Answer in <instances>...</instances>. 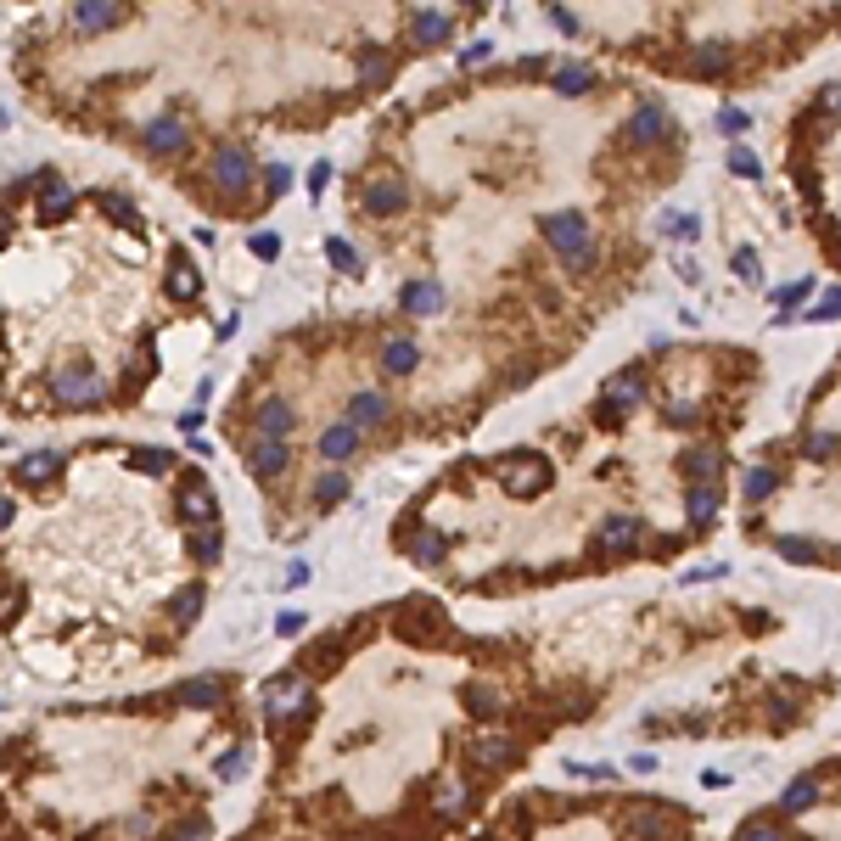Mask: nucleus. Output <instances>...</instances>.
<instances>
[{"instance_id":"nucleus-23","label":"nucleus","mask_w":841,"mask_h":841,"mask_svg":"<svg viewBox=\"0 0 841 841\" xmlns=\"http://www.w3.org/2000/svg\"><path fill=\"white\" fill-rule=\"evenodd\" d=\"M679 466L690 471V483H718V471H724V455H718L713 443H696V449H685V460Z\"/></svg>"},{"instance_id":"nucleus-30","label":"nucleus","mask_w":841,"mask_h":841,"mask_svg":"<svg viewBox=\"0 0 841 841\" xmlns=\"http://www.w3.org/2000/svg\"><path fill=\"white\" fill-rule=\"evenodd\" d=\"M57 471H62V455H57V449H34V455L17 460V477H29V483H51Z\"/></svg>"},{"instance_id":"nucleus-21","label":"nucleus","mask_w":841,"mask_h":841,"mask_svg":"<svg viewBox=\"0 0 841 841\" xmlns=\"http://www.w3.org/2000/svg\"><path fill=\"white\" fill-rule=\"evenodd\" d=\"M404 314H415V320H427V314H438L443 309V286L438 281H410L404 286Z\"/></svg>"},{"instance_id":"nucleus-25","label":"nucleus","mask_w":841,"mask_h":841,"mask_svg":"<svg viewBox=\"0 0 841 841\" xmlns=\"http://www.w3.org/2000/svg\"><path fill=\"white\" fill-rule=\"evenodd\" d=\"M550 85H556L561 96H589V90H595V68H589V62H561V68L550 73Z\"/></svg>"},{"instance_id":"nucleus-20","label":"nucleus","mask_w":841,"mask_h":841,"mask_svg":"<svg viewBox=\"0 0 841 841\" xmlns=\"http://www.w3.org/2000/svg\"><path fill=\"white\" fill-rule=\"evenodd\" d=\"M399 634H404V640H415V645L438 640V634H443V612H438V606H410V617H399Z\"/></svg>"},{"instance_id":"nucleus-18","label":"nucleus","mask_w":841,"mask_h":841,"mask_svg":"<svg viewBox=\"0 0 841 841\" xmlns=\"http://www.w3.org/2000/svg\"><path fill=\"white\" fill-rule=\"evenodd\" d=\"M410 45H421V51L449 45V12H415L410 17Z\"/></svg>"},{"instance_id":"nucleus-61","label":"nucleus","mask_w":841,"mask_h":841,"mask_svg":"<svg viewBox=\"0 0 841 841\" xmlns=\"http://www.w3.org/2000/svg\"><path fill=\"white\" fill-rule=\"evenodd\" d=\"M819 101H825V113H841V85H825V96H819Z\"/></svg>"},{"instance_id":"nucleus-51","label":"nucleus","mask_w":841,"mask_h":841,"mask_svg":"<svg viewBox=\"0 0 841 841\" xmlns=\"http://www.w3.org/2000/svg\"><path fill=\"white\" fill-rule=\"evenodd\" d=\"M808 320H841V286H830V292H825V303H813V309H808Z\"/></svg>"},{"instance_id":"nucleus-11","label":"nucleus","mask_w":841,"mask_h":841,"mask_svg":"<svg viewBox=\"0 0 841 841\" xmlns=\"http://www.w3.org/2000/svg\"><path fill=\"white\" fill-rule=\"evenodd\" d=\"M819 797H825V774H797V780L780 791V813L785 819H802L808 808H819Z\"/></svg>"},{"instance_id":"nucleus-41","label":"nucleus","mask_w":841,"mask_h":841,"mask_svg":"<svg viewBox=\"0 0 841 841\" xmlns=\"http://www.w3.org/2000/svg\"><path fill=\"white\" fill-rule=\"evenodd\" d=\"M129 466L152 471V477H157V471H174V455H169V449H129Z\"/></svg>"},{"instance_id":"nucleus-1","label":"nucleus","mask_w":841,"mask_h":841,"mask_svg":"<svg viewBox=\"0 0 841 841\" xmlns=\"http://www.w3.org/2000/svg\"><path fill=\"white\" fill-rule=\"evenodd\" d=\"M253 174H258V163H253L247 146H219V152L208 157V180H214L225 197H247V191H253Z\"/></svg>"},{"instance_id":"nucleus-52","label":"nucleus","mask_w":841,"mask_h":841,"mask_svg":"<svg viewBox=\"0 0 841 841\" xmlns=\"http://www.w3.org/2000/svg\"><path fill=\"white\" fill-rule=\"evenodd\" d=\"M101 208H107V214H118L129 230H141V219H135V208H129V197H113V191H107V197H101Z\"/></svg>"},{"instance_id":"nucleus-55","label":"nucleus","mask_w":841,"mask_h":841,"mask_svg":"<svg viewBox=\"0 0 841 841\" xmlns=\"http://www.w3.org/2000/svg\"><path fill=\"white\" fill-rule=\"evenodd\" d=\"M550 23H556L561 34H578V17H572V6H561V0L550 6Z\"/></svg>"},{"instance_id":"nucleus-46","label":"nucleus","mask_w":841,"mask_h":841,"mask_svg":"<svg viewBox=\"0 0 841 841\" xmlns=\"http://www.w3.org/2000/svg\"><path fill=\"white\" fill-rule=\"evenodd\" d=\"M264 191H270V197H286V191H292V169H286V163H264Z\"/></svg>"},{"instance_id":"nucleus-53","label":"nucleus","mask_w":841,"mask_h":841,"mask_svg":"<svg viewBox=\"0 0 841 841\" xmlns=\"http://www.w3.org/2000/svg\"><path fill=\"white\" fill-rule=\"evenodd\" d=\"M746 124H752V118H746L741 107H724V113H718V129H724L729 141H735V135H746Z\"/></svg>"},{"instance_id":"nucleus-15","label":"nucleus","mask_w":841,"mask_h":841,"mask_svg":"<svg viewBox=\"0 0 841 841\" xmlns=\"http://www.w3.org/2000/svg\"><path fill=\"white\" fill-rule=\"evenodd\" d=\"M359 432H365V427L343 415L337 427H326V432H320V455H326V460H337V466H343V460H354V455H359Z\"/></svg>"},{"instance_id":"nucleus-5","label":"nucleus","mask_w":841,"mask_h":841,"mask_svg":"<svg viewBox=\"0 0 841 841\" xmlns=\"http://www.w3.org/2000/svg\"><path fill=\"white\" fill-rule=\"evenodd\" d=\"M57 404H68V410H96V404H107V376L90 371V365L62 371L57 376Z\"/></svg>"},{"instance_id":"nucleus-14","label":"nucleus","mask_w":841,"mask_h":841,"mask_svg":"<svg viewBox=\"0 0 841 841\" xmlns=\"http://www.w3.org/2000/svg\"><path fill=\"white\" fill-rule=\"evenodd\" d=\"M141 135H146V146H152L157 157H174V152H186V124H180L174 113H157L152 124L141 129Z\"/></svg>"},{"instance_id":"nucleus-8","label":"nucleus","mask_w":841,"mask_h":841,"mask_svg":"<svg viewBox=\"0 0 841 841\" xmlns=\"http://www.w3.org/2000/svg\"><path fill=\"white\" fill-rule=\"evenodd\" d=\"M640 539H645L640 516H606L595 528V550H606V556H623V550H634Z\"/></svg>"},{"instance_id":"nucleus-59","label":"nucleus","mask_w":841,"mask_h":841,"mask_svg":"<svg viewBox=\"0 0 841 841\" xmlns=\"http://www.w3.org/2000/svg\"><path fill=\"white\" fill-rule=\"evenodd\" d=\"M309 584V567H303V561H292V567H286V589H303Z\"/></svg>"},{"instance_id":"nucleus-36","label":"nucleus","mask_w":841,"mask_h":841,"mask_svg":"<svg viewBox=\"0 0 841 841\" xmlns=\"http://www.w3.org/2000/svg\"><path fill=\"white\" fill-rule=\"evenodd\" d=\"M348 499V477H343V466H331L320 483H314V505H343Z\"/></svg>"},{"instance_id":"nucleus-24","label":"nucleus","mask_w":841,"mask_h":841,"mask_svg":"<svg viewBox=\"0 0 841 841\" xmlns=\"http://www.w3.org/2000/svg\"><path fill=\"white\" fill-rule=\"evenodd\" d=\"M729 62H735V51H729V45H718V40H707V45H696V51H690V73H701V79H718V73H729Z\"/></svg>"},{"instance_id":"nucleus-27","label":"nucleus","mask_w":841,"mask_h":841,"mask_svg":"<svg viewBox=\"0 0 841 841\" xmlns=\"http://www.w3.org/2000/svg\"><path fill=\"white\" fill-rule=\"evenodd\" d=\"M443 556H449V539H443L438 528H421L410 539V561H415V567H443Z\"/></svg>"},{"instance_id":"nucleus-50","label":"nucleus","mask_w":841,"mask_h":841,"mask_svg":"<svg viewBox=\"0 0 841 841\" xmlns=\"http://www.w3.org/2000/svg\"><path fill=\"white\" fill-rule=\"evenodd\" d=\"M561 264H567L572 275H589V270H595V264H600V247L589 242V247H578V253H572V258H561Z\"/></svg>"},{"instance_id":"nucleus-16","label":"nucleus","mask_w":841,"mask_h":841,"mask_svg":"<svg viewBox=\"0 0 841 841\" xmlns=\"http://www.w3.org/2000/svg\"><path fill=\"white\" fill-rule=\"evenodd\" d=\"M679 819H685L679 808H662V813L628 808V813H623V830H628V836H673V825H679Z\"/></svg>"},{"instance_id":"nucleus-34","label":"nucleus","mask_w":841,"mask_h":841,"mask_svg":"<svg viewBox=\"0 0 841 841\" xmlns=\"http://www.w3.org/2000/svg\"><path fill=\"white\" fill-rule=\"evenodd\" d=\"M326 258H331V270H337V275H348V281H359V275H365V264H359V253L343 242V236H331V242H326Z\"/></svg>"},{"instance_id":"nucleus-12","label":"nucleus","mask_w":841,"mask_h":841,"mask_svg":"<svg viewBox=\"0 0 841 841\" xmlns=\"http://www.w3.org/2000/svg\"><path fill=\"white\" fill-rule=\"evenodd\" d=\"M623 135H628V146H656V141H668V135H673V118L651 101V107H640V113L628 118Z\"/></svg>"},{"instance_id":"nucleus-54","label":"nucleus","mask_w":841,"mask_h":841,"mask_svg":"<svg viewBox=\"0 0 841 841\" xmlns=\"http://www.w3.org/2000/svg\"><path fill=\"white\" fill-rule=\"evenodd\" d=\"M696 404H690V399H679V404H668V421H673V427H696Z\"/></svg>"},{"instance_id":"nucleus-47","label":"nucleus","mask_w":841,"mask_h":841,"mask_svg":"<svg viewBox=\"0 0 841 841\" xmlns=\"http://www.w3.org/2000/svg\"><path fill=\"white\" fill-rule=\"evenodd\" d=\"M214 774H219V780H236V774H247V746H236V752H225V757H219V763H214Z\"/></svg>"},{"instance_id":"nucleus-56","label":"nucleus","mask_w":841,"mask_h":841,"mask_svg":"<svg viewBox=\"0 0 841 841\" xmlns=\"http://www.w3.org/2000/svg\"><path fill=\"white\" fill-rule=\"evenodd\" d=\"M713 578H724V567H690V572H679V584H713Z\"/></svg>"},{"instance_id":"nucleus-62","label":"nucleus","mask_w":841,"mask_h":841,"mask_svg":"<svg viewBox=\"0 0 841 841\" xmlns=\"http://www.w3.org/2000/svg\"><path fill=\"white\" fill-rule=\"evenodd\" d=\"M460 6H477V0H460Z\"/></svg>"},{"instance_id":"nucleus-49","label":"nucleus","mask_w":841,"mask_h":841,"mask_svg":"<svg viewBox=\"0 0 841 841\" xmlns=\"http://www.w3.org/2000/svg\"><path fill=\"white\" fill-rule=\"evenodd\" d=\"M247 253H253V258H264V264H270V258H281V236H270V230H258L253 242H247Z\"/></svg>"},{"instance_id":"nucleus-44","label":"nucleus","mask_w":841,"mask_h":841,"mask_svg":"<svg viewBox=\"0 0 841 841\" xmlns=\"http://www.w3.org/2000/svg\"><path fill=\"white\" fill-rule=\"evenodd\" d=\"M662 236H679V242H690V236H701V219H696V214H668V219H662Z\"/></svg>"},{"instance_id":"nucleus-26","label":"nucleus","mask_w":841,"mask_h":841,"mask_svg":"<svg viewBox=\"0 0 841 841\" xmlns=\"http://www.w3.org/2000/svg\"><path fill=\"white\" fill-rule=\"evenodd\" d=\"M180 707H219L225 701V679H186V685L174 690Z\"/></svg>"},{"instance_id":"nucleus-9","label":"nucleus","mask_w":841,"mask_h":841,"mask_svg":"<svg viewBox=\"0 0 841 841\" xmlns=\"http://www.w3.org/2000/svg\"><path fill=\"white\" fill-rule=\"evenodd\" d=\"M124 23V0H73V29L79 34H107Z\"/></svg>"},{"instance_id":"nucleus-31","label":"nucleus","mask_w":841,"mask_h":841,"mask_svg":"<svg viewBox=\"0 0 841 841\" xmlns=\"http://www.w3.org/2000/svg\"><path fill=\"white\" fill-rule=\"evenodd\" d=\"M774 550H780L791 567H813V561H819V544L802 539V533H780V539H774Z\"/></svg>"},{"instance_id":"nucleus-10","label":"nucleus","mask_w":841,"mask_h":841,"mask_svg":"<svg viewBox=\"0 0 841 841\" xmlns=\"http://www.w3.org/2000/svg\"><path fill=\"white\" fill-rule=\"evenodd\" d=\"M511 757H516V741H505V735H483V741H471V746H466V763H471L477 774L511 769Z\"/></svg>"},{"instance_id":"nucleus-4","label":"nucleus","mask_w":841,"mask_h":841,"mask_svg":"<svg viewBox=\"0 0 841 841\" xmlns=\"http://www.w3.org/2000/svg\"><path fill=\"white\" fill-rule=\"evenodd\" d=\"M539 236L556 247V258H572L578 247L595 242V236H589V219L578 214V208H561V214H539Z\"/></svg>"},{"instance_id":"nucleus-29","label":"nucleus","mask_w":841,"mask_h":841,"mask_svg":"<svg viewBox=\"0 0 841 841\" xmlns=\"http://www.w3.org/2000/svg\"><path fill=\"white\" fill-rule=\"evenodd\" d=\"M202 606H208V589H202V584H186V589H180V595L169 600V612H174V628H191V623H197V617H202Z\"/></svg>"},{"instance_id":"nucleus-43","label":"nucleus","mask_w":841,"mask_h":841,"mask_svg":"<svg viewBox=\"0 0 841 841\" xmlns=\"http://www.w3.org/2000/svg\"><path fill=\"white\" fill-rule=\"evenodd\" d=\"M219 550H225V539H219V528H202V533H197V544H191V556H197L202 567H214V561H219Z\"/></svg>"},{"instance_id":"nucleus-57","label":"nucleus","mask_w":841,"mask_h":841,"mask_svg":"<svg viewBox=\"0 0 841 841\" xmlns=\"http://www.w3.org/2000/svg\"><path fill=\"white\" fill-rule=\"evenodd\" d=\"M326 186H331V163H314L309 169V197H320Z\"/></svg>"},{"instance_id":"nucleus-45","label":"nucleus","mask_w":841,"mask_h":841,"mask_svg":"<svg viewBox=\"0 0 841 841\" xmlns=\"http://www.w3.org/2000/svg\"><path fill=\"white\" fill-rule=\"evenodd\" d=\"M438 813H443V819L466 813V785H438Z\"/></svg>"},{"instance_id":"nucleus-22","label":"nucleus","mask_w":841,"mask_h":841,"mask_svg":"<svg viewBox=\"0 0 841 841\" xmlns=\"http://www.w3.org/2000/svg\"><path fill=\"white\" fill-rule=\"evenodd\" d=\"M415 365H421V348L410 337H387L382 343V376H410Z\"/></svg>"},{"instance_id":"nucleus-40","label":"nucleus","mask_w":841,"mask_h":841,"mask_svg":"<svg viewBox=\"0 0 841 841\" xmlns=\"http://www.w3.org/2000/svg\"><path fill=\"white\" fill-rule=\"evenodd\" d=\"M836 449H841V438H836V432H825V427H813L808 438H802V455H808V460H830Z\"/></svg>"},{"instance_id":"nucleus-6","label":"nucleus","mask_w":841,"mask_h":841,"mask_svg":"<svg viewBox=\"0 0 841 841\" xmlns=\"http://www.w3.org/2000/svg\"><path fill=\"white\" fill-rule=\"evenodd\" d=\"M247 471H253L258 483H275V477H286L292 471V438H258L247 443Z\"/></svg>"},{"instance_id":"nucleus-48","label":"nucleus","mask_w":841,"mask_h":841,"mask_svg":"<svg viewBox=\"0 0 841 841\" xmlns=\"http://www.w3.org/2000/svg\"><path fill=\"white\" fill-rule=\"evenodd\" d=\"M729 264H735V275H741L746 286H757V281H763V264H757V253H746V247H741L735 258H729Z\"/></svg>"},{"instance_id":"nucleus-42","label":"nucleus","mask_w":841,"mask_h":841,"mask_svg":"<svg viewBox=\"0 0 841 841\" xmlns=\"http://www.w3.org/2000/svg\"><path fill=\"white\" fill-rule=\"evenodd\" d=\"M729 169L741 174V180H763V163H757L752 146H729Z\"/></svg>"},{"instance_id":"nucleus-33","label":"nucleus","mask_w":841,"mask_h":841,"mask_svg":"<svg viewBox=\"0 0 841 841\" xmlns=\"http://www.w3.org/2000/svg\"><path fill=\"white\" fill-rule=\"evenodd\" d=\"M387 79H393V57H387V51H365V57H359V85L376 90V85H387Z\"/></svg>"},{"instance_id":"nucleus-19","label":"nucleus","mask_w":841,"mask_h":841,"mask_svg":"<svg viewBox=\"0 0 841 841\" xmlns=\"http://www.w3.org/2000/svg\"><path fill=\"white\" fill-rule=\"evenodd\" d=\"M387 393H376V387H359L354 399H348V421H359V427H382L387 421Z\"/></svg>"},{"instance_id":"nucleus-37","label":"nucleus","mask_w":841,"mask_h":841,"mask_svg":"<svg viewBox=\"0 0 841 841\" xmlns=\"http://www.w3.org/2000/svg\"><path fill=\"white\" fill-rule=\"evenodd\" d=\"M808 292H813V281H808V275H802V281H791V286H780V292H774V298H780V309H774V326H785V320L797 314V303L808 298Z\"/></svg>"},{"instance_id":"nucleus-58","label":"nucleus","mask_w":841,"mask_h":841,"mask_svg":"<svg viewBox=\"0 0 841 841\" xmlns=\"http://www.w3.org/2000/svg\"><path fill=\"white\" fill-rule=\"evenodd\" d=\"M275 634H286V640L303 634V612H281V617H275Z\"/></svg>"},{"instance_id":"nucleus-39","label":"nucleus","mask_w":841,"mask_h":841,"mask_svg":"<svg viewBox=\"0 0 841 841\" xmlns=\"http://www.w3.org/2000/svg\"><path fill=\"white\" fill-rule=\"evenodd\" d=\"M68 208H73V191L62 186V180H51V186L40 191V214H45V219H62Z\"/></svg>"},{"instance_id":"nucleus-60","label":"nucleus","mask_w":841,"mask_h":841,"mask_svg":"<svg viewBox=\"0 0 841 841\" xmlns=\"http://www.w3.org/2000/svg\"><path fill=\"white\" fill-rule=\"evenodd\" d=\"M634 774H656V757L651 752H634V763H628Z\"/></svg>"},{"instance_id":"nucleus-35","label":"nucleus","mask_w":841,"mask_h":841,"mask_svg":"<svg viewBox=\"0 0 841 841\" xmlns=\"http://www.w3.org/2000/svg\"><path fill=\"white\" fill-rule=\"evenodd\" d=\"M735 836H746V841H774V836H785V813H757V819H741V830Z\"/></svg>"},{"instance_id":"nucleus-7","label":"nucleus","mask_w":841,"mask_h":841,"mask_svg":"<svg viewBox=\"0 0 841 841\" xmlns=\"http://www.w3.org/2000/svg\"><path fill=\"white\" fill-rule=\"evenodd\" d=\"M404 208H410V186H404L399 174H376L371 186H365V214L393 219V214H404Z\"/></svg>"},{"instance_id":"nucleus-38","label":"nucleus","mask_w":841,"mask_h":841,"mask_svg":"<svg viewBox=\"0 0 841 841\" xmlns=\"http://www.w3.org/2000/svg\"><path fill=\"white\" fill-rule=\"evenodd\" d=\"M460 696H466V707H471V713H483V718H494L499 707H505V701H499V690H494V685H466V690H460Z\"/></svg>"},{"instance_id":"nucleus-17","label":"nucleus","mask_w":841,"mask_h":841,"mask_svg":"<svg viewBox=\"0 0 841 841\" xmlns=\"http://www.w3.org/2000/svg\"><path fill=\"white\" fill-rule=\"evenodd\" d=\"M718 511H724V488H718V483H690V494H685V516H690V522L707 528Z\"/></svg>"},{"instance_id":"nucleus-3","label":"nucleus","mask_w":841,"mask_h":841,"mask_svg":"<svg viewBox=\"0 0 841 841\" xmlns=\"http://www.w3.org/2000/svg\"><path fill=\"white\" fill-rule=\"evenodd\" d=\"M292 713H309V679L303 673H275L270 685H264V718L286 724Z\"/></svg>"},{"instance_id":"nucleus-28","label":"nucleus","mask_w":841,"mask_h":841,"mask_svg":"<svg viewBox=\"0 0 841 841\" xmlns=\"http://www.w3.org/2000/svg\"><path fill=\"white\" fill-rule=\"evenodd\" d=\"M163 292H169V298H197V292H202V275L191 270V258H186V253L169 264V275H163Z\"/></svg>"},{"instance_id":"nucleus-13","label":"nucleus","mask_w":841,"mask_h":841,"mask_svg":"<svg viewBox=\"0 0 841 841\" xmlns=\"http://www.w3.org/2000/svg\"><path fill=\"white\" fill-rule=\"evenodd\" d=\"M292 427H298V410L286 399H264L253 410V432L258 438H292Z\"/></svg>"},{"instance_id":"nucleus-2","label":"nucleus","mask_w":841,"mask_h":841,"mask_svg":"<svg viewBox=\"0 0 841 841\" xmlns=\"http://www.w3.org/2000/svg\"><path fill=\"white\" fill-rule=\"evenodd\" d=\"M640 399H645V371L640 365H628V371L606 376V393H600V404H595V421H623L628 410H640Z\"/></svg>"},{"instance_id":"nucleus-32","label":"nucleus","mask_w":841,"mask_h":841,"mask_svg":"<svg viewBox=\"0 0 841 841\" xmlns=\"http://www.w3.org/2000/svg\"><path fill=\"white\" fill-rule=\"evenodd\" d=\"M774 488H780V471H774V466H752V471H746V483H741V494H746V505H763Z\"/></svg>"}]
</instances>
